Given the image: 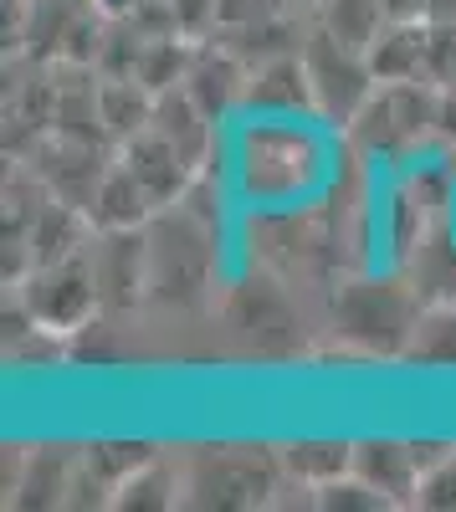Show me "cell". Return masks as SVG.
Masks as SVG:
<instances>
[{
  "mask_svg": "<svg viewBox=\"0 0 456 512\" xmlns=\"http://www.w3.org/2000/svg\"><path fill=\"white\" fill-rule=\"evenodd\" d=\"M421 21L426 26H456V0H426Z\"/></svg>",
  "mask_w": 456,
  "mask_h": 512,
  "instance_id": "obj_17",
  "label": "cell"
},
{
  "mask_svg": "<svg viewBox=\"0 0 456 512\" xmlns=\"http://www.w3.org/2000/svg\"><path fill=\"white\" fill-rule=\"evenodd\" d=\"M123 169L139 180V190L149 195V200H170V195H180L185 190V175H190V164L164 144L154 128L144 139H134L129 144V154H123Z\"/></svg>",
  "mask_w": 456,
  "mask_h": 512,
  "instance_id": "obj_7",
  "label": "cell"
},
{
  "mask_svg": "<svg viewBox=\"0 0 456 512\" xmlns=\"http://www.w3.org/2000/svg\"><path fill=\"white\" fill-rule=\"evenodd\" d=\"M431 461H421L416 446H359L354 451V472L385 492L390 502H416V487H421V472Z\"/></svg>",
  "mask_w": 456,
  "mask_h": 512,
  "instance_id": "obj_6",
  "label": "cell"
},
{
  "mask_svg": "<svg viewBox=\"0 0 456 512\" xmlns=\"http://www.w3.org/2000/svg\"><path fill=\"white\" fill-rule=\"evenodd\" d=\"M282 466L293 472L303 487H323V482H334L344 472H354V446L344 441H303V446H287L282 451Z\"/></svg>",
  "mask_w": 456,
  "mask_h": 512,
  "instance_id": "obj_12",
  "label": "cell"
},
{
  "mask_svg": "<svg viewBox=\"0 0 456 512\" xmlns=\"http://www.w3.org/2000/svg\"><path fill=\"white\" fill-rule=\"evenodd\" d=\"M246 98L262 103V108H308V103H313V82H308L303 57H272V62L252 77Z\"/></svg>",
  "mask_w": 456,
  "mask_h": 512,
  "instance_id": "obj_10",
  "label": "cell"
},
{
  "mask_svg": "<svg viewBox=\"0 0 456 512\" xmlns=\"http://www.w3.org/2000/svg\"><path fill=\"white\" fill-rule=\"evenodd\" d=\"M334 318H339V328L354 338V344L385 349V354L405 349L410 338H416V323H421L416 303H410L400 287H390V282H354V287H344Z\"/></svg>",
  "mask_w": 456,
  "mask_h": 512,
  "instance_id": "obj_2",
  "label": "cell"
},
{
  "mask_svg": "<svg viewBox=\"0 0 456 512\" xmlns=\"http://www.w3.org/2000/svg\"><path fill=\"white\" fill-rule=\"evenodd\" d=\"M185 82H190L185 93L205 108V118L226 113V108L236 103V93H241V72H236V62H231V57H216V52H205V57L185 72Z\"/></svg>",
  "mask_w": 456,
  "mask_h": 512,
  "instance_id": "obj_14",
  "label": "cell"
},
{
  "mask_svg": "<svg viewBox=\"0 0 456 512\" xmlns=\"http://www.w3.org/2000/svg\"><path fill=\"white\" fill-rule=\"evenodd\" d=\"M98 272L88 262H77V256H62V262H47L36 267L31 282H26V308L41 328H77L82 318L93 313L98 303Z\"/></svg>",
  "mask_w": 456,
  "mask_h": 512,
  "instance_id": "obj_4",
  "label": "cell"
},
{
  "mask_svg": "<svg viewBox=\"0 0 456 512\" xmlns=\"http://www.w3.org/2000/svg\"><path fill=\"white\" fill-rule=\"evenodd\" d=\"M385 21H390L385 0H323V31L334 41H344V47H354V52L375 47Z\"/></svg>",
  "mask_w": 456,
  "mask_h": 512,
  "instance_id": "obj_9",
  "label": "cell"
},
{
  "mask_svg": "<svg viewBox=\"0 0 456 512\" xmlns=\"http://www.w3.org/2000/svg\"><path fill=\"white\" fill-rule=\"evenodd\" d=\"M144 205H154L144 190H139V180L129 175V169H113V175L103 180V190H98V200H93V221L103 226V231H134L139 221H144Z\"/></svg>",
  "mask_w": 456,
  "mask_h": 512,
  "instance_id": "obj_13",
  "label": "cell"
},
{
  "mask_svg": "<svg viewBox=\"0 0 456 512\" xmlns=\"http://www.w3.org/2000/svg\"><path fill=\"white\" fill-rule=\"evenodd\" d=\"M303 67H308V82H313V108L328 113V118L354 123L359 108L369 103V93H375V72H369L364 52L344 47V41H334L328 31H318L308 41Z\"/></svg>",
  "mask_w": 456,
  "mask_h": 512,
  "instance_id": "obj_3",
  "label": "cell"
},
{
  "mask_svg": "<svg viewBox=\"0 0 456 512\" xmlns=\"http://www.w3.org/2000/svg\"><path fill=\"white\" fill-rule=\"evenodd\" d=\"M436 113H441V93L426 88V77L421 82H380L354 118V139L375 154L380 149L395 154V149H410L421 134H431Z\"/></svg>",
  "mask_w": 456,
  "mask_h": 512,
  "instance_id": "obj_1",
  "label": "cell"
},
{
  "mask_svg": "<svg viewBox=\"0 0 456 512\" xmlns=\"http://www.w3.org/2000/svg\"><path fill=\"white\" fill-rule=\"evenodd\" d=\"M385 11H390V21H421L426 0H385Z\"/></svg>",
  "mask_w": 456,
  "mask_h": 512,
  "instance_id": "obj_18",
  "label": "cell"
},
{
  "mask_svg": "<svg viewBox=\"0 0 456 512\" xmlns=\"http://www.w3.org/2000/svg\"><path fill=\"white\" fill-rule=\"evenodd\" d=\"M426 52H431V26L426 21H385V31L375 36V47L364 52V62L375 72V82H421Z\"/></svg>",
  "mask_w": 456,
  "mask_h": 512,
  "instance_id": "obj_5",
  "label": "cell"
},
{
  "mask_svg": "<svg viewBox=\"0 0 456 512\" xmlns=\"http://www.w3.org/2000/svg\"><path fill=\"white\" fill-rule=\"evenodd\" d=\"M416 507H431V512H456V451L436 456V461L426 466V472H421Z\"/></svg>",
  "mask_w": 456,
  "mask_h": 512,
  "instance_id": "obj_16",
  "label": "cell"
},
{
  "mask_svg": "<svg viewBox=\"0 0 456 512\" xmlns=\"http://www.w3.org/2000/svg\"><path fill=\"white\" fill-rule=\"evenodd\" d=\"M211 477H195L190 487L205 492V487H216L205 502H221V507H241V502H262L267 487H272V472H257L252 461H241V456H216V466H205Z\"/></svg>",
  "mask_w": 456,
  "mask_h": 512,
  "instance_id": "obj_11",
  "label": "cell"
},
{
  "mask_svg": "<svg viewBox=\"0 0 456 512\" xmlns=\"http://www.w3.org/2000/svg\"><path fill=\"white\" fill-rule=\"evenodd\" d=\"M410 354H421V359H431V364H456V308H431V313L416 323Z\"/></svg>",
  "mask_w": 456,
  "mask_h": 512,
  "instance_id": "obj_15",
  "label": "cell"
},
{
  "mask_svg": "<svg viewBox=\"0 0 456 512\" xmlns=\"http://www.w3.org/2000/svg\"><path fill=\"white\" fill-rule=\"evenodd\" d=\"M149 123H154V134L195 169L205 139H211V118H205V108H200L190 93H164V98L149 108Z\"/></svg>",
  "mask_w": 456,
  "mask_h": 512,
  "instance_id": "obj_8",
  "label": "cell"
}]
</instances>
